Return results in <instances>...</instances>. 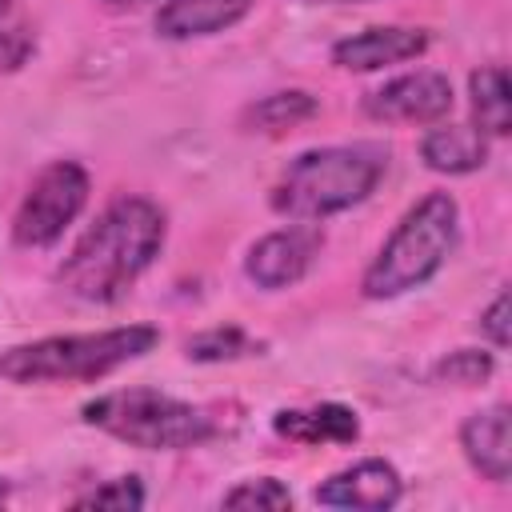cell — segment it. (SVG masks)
Masks as SVG:
<instances>
[{
  "instance_id": "1",
  "label": "cell",
  "mask_w": 512,
  "mask_h": 512,
  "mask_svg": "<svg viewBox=\"0 0 512 512\" xmlns=\"http://www.w3.org/2000/svg\"><path fill=\"white\" fill-rule=\"evenodd\" d=\"M164 240V208L148 196H120L80 232L56 268V284L84 304H112L156 264Z\"/></svg>"
},
{
  "instance_id": "2",
  "label": "cell",
  "mask_w": 512,
  "mask_h": 512,
  "mask_svg": "<svg viewBox=\"0 0 512 512\" xmlns=\"http://www.w3.org/2000/svg\"><path fill=\"white\" fill-rule=\"evenodd\" d=\"M388 172V148L376 140L308 148L272 184V212L288 220H328L364 204Z\"/></svg>"
},
{
  "instance_id": "3",
  "label": "cell",
  "mask_w": 512,
  "mask_h": 512,
  "mask_svg": "<svg viewBox=\"0 0 512 512\" xmlns=\"http://www.w3.org/2000/svg\"><path fill=\"white\" fill-rule=\"evenodd\" d=\"M156 344H160V332L152 324L40 336L0 352V380L20 388L24 384H88L148 356Z\"/></svg>"
},
{
  "instance_id": "4",
  "label": "cell",
  "mask_w": 512,
  "mask_h": 512,
  "mask_svg": "<svg viewBox=\"0 0 512 512\" xmlns=\"http://www.w3.org/2000/svg\"><path fill=\"white\" fill-rule=\"evenodd\" d=\"M460 240V204L448 192L420 196L380 244L372 264L360 276V292L368 300H396L404 292L424 288L456 252Z\"/></svg>"
},
{
  "instance_id": "5",
  "label": "cell",
  "mask_w": 512,
  "mask_h": 512,
  "mask_svg": "<svg viewBox=\"0 0 512 512\" xmlns=\"http://www.w3.org/2000/svg\"><path fill=\"white\" fill-rule=\"evenodd\" d=\"M84 424L140 452H184L200 448L220 432V420L192 400L156 388H116L80 408Z\"/></svg>"
},
{
  "instance_id": "6",
  "label": "cell",
  "mask_w": 512,
  "mask_h": 512,
  "mask_svg": "<svg viewBox=\"0 0 512 512\" xmlns=\"http://www.w3.org/2000/svg\"><path fill=\"white\" fill-rule=\"evenodd\" d=\"M88 192L92 180L76 160L44 164L12 212V240L20 248H52L68 232V224L84 212Z\"/></svg>"
},
{
  "instance_id": "7",
  "label": "cell",
  "mask_w": 512,
  "mask_h": 512,
  "mask_svg": "<svg viewBox=\"0 0 512 512\" xmlns=\"http://www.w3.org/2000/svg\"><path fill=\"white\" fill-rule=\"evenodd\" d=\"M452 80L436 68H416L364 92L360 108L380 124H436L452 112Z\"/></svg>"
},
{
  "instance_id": "8",
  "label": "cell",
  "mask_w": 512,
  "mask_h": 512,
  "mask_svg": "<svg viewBox=\"0 0 512 512\" xmlns=\"http://www.w3.org/2000/svg\"><path fill=\"white\" fill-rule=\"evenodd\" d=\"M320 248H324V232L312 228L308 220H296V224H288V228H276V232L260 236V240L248 248V256H244V276H248L256 288H264V292L292 288V284H300V280L312 272Z\"/></svg>"
},
{
  "instance_id": "9",
  "label": "cell",
  "mask_w": 512,
  "mask_h": 512,
  "mask_svg": "<svg viewBox=\"0 0 512 512\" xmlns=\"http://www.w3.org/2000/svg\"><path fill=\"white\" fill-rule=\"evenodd\" d=\"M316 504L324 508H356V512H388L400 496H404V480L396 472V464L368 456L356 460L340 472H332L316 492Z\"/></svg>"
},
{
  "instance_id": "10",
  "label": "cell",
  "mask_w": 512,
  "mask_h": 512,
  "mask_svg": "<svg viewBox=\"0 0 512 512\" xmlns=\"http://www.w3.org/2000/svg\"><path fill=\"white\" fill-rule=\"evenodd\" d=\"M432 36L412 24H372L332 44V64L344 72H380L388 64H404L424 56Z\"/></svg>"
},
{
  "instance_id": "11",
  "label": "cell",
  "mask_w": 512,
  "mask_h": 512,
  "mask_svg": "<svg viewBox=\"0 0 512 512\" xmlns=\"http://www.w3.org/2000/svg\"><path fill=\"white\" fill-rule=\"evenodd\" d=\"M464 460L492 484L512 476V412L508 404H488L460 424Z\"/></svg>"
},
{
  "instance_id": "12",
  "label": "cell",
  "mask_w": 512,
  "mask_h": 512,
  "mask_svg": "<svg viewBox=\"0 0 512 512\" xmlns=\"http://www.w3.org/2000/svg\"><path fill=\"white\" fill-rule=\"evenodd\" d=\"M272 428L292 444H356L360 440V416L336 400H324L312 408H280L272 416Z\"/></svg>"
},
{
  "instance_id": "13",
  "label": "cell",
  "mask_w": 512,
  "mask_h": 512,
  "mask_svg": "<svg viewBox=\"0 0 512 512\" xmlns=\"http://www.w3.org/2000/svg\"><path fill=\"white\" fill-rule=\"evenodd\" d=\"M256 0H164L156 12V32L168 40H200L240 24Z\"/></svg>"
},
{
  "instance_id": "14",
  "label": "cell",
  "mask_w": 512,
  "mask_h": 512,
  "mask_svg": "<svg viewBox=\"0 0 512 512\" xmlns=\"http://www.w3.org/2000/svg\"><path fill=\"white\" fill-rule=\"evenodd\" d=\"M420 160L440 176H468L488 164V136L472 124H432L420 136Z\"/></svg>"
},
{
  "instance_id": "15",
  "label": "cell",
  "mask_w": 512,
  "mask_h": 512,
  "mask_svg": "<svg viewBox=\"0 0 512 512\" xmlns=\"http://www.w3.org/2000/svg\"><path fill=\"white\" fill-rule=\"evenodd\" d=\"M320 112V100L304 88H284V92H268L256 104L244 108L240 124L244 132H260V136H284L300 124H308Z\"/></svg>"
},
{
  "instance_id": "16",
  "label": "cell",
  "mask_w": 512,
  "mask_h": 512,
  "mask_svg": "<svg viewBox=\"0 0 512 512\" xmlns=\"http://www.w3.org/2000/svg\"><path fill=\"white\" fill-rule=\"evenodd\" d=\"M468 100H472V128L488 140L508 136L512 128V96H508V72L500 64H484L468 76Z\"/></svg>"
},
{
  "instance_id": "17",
  "label": "cell",
  "mask_w": 512,
  "mask_h": 512,
  "mask_svg": "<svg viewBox=\"0 0 512 512\" xmlns=\"http://www.w3.org/2000/svg\"><path fill=\"white\" fill-rule=\"evenodd\" d=\"M264 340L244 332L240 324H220V328H204L196 336H188L184 356L192 364H228V360H248V356H264Z\"/></svg>"
},
{
  "instance_id": "18",
  "label": "cell",
  "mask_w": 512,
  "mask_h": 512,
  "mask_svg": "<svg viewBox=\"0 0 512 512\" xmlns=\"http://www.w3.org/2000/svg\"><path fill=\"white\" fill-rule=\"evenodd\" d=\"M492 368H496L492 352H480V348H456V352H448V356L432 368V376H436L440 384L476 388V384H488Z\"/></svg>"
},
{
  "instance_id": "19",
  "label": "cell",
  "mask_w": 512,
  "mask_h": 512,
  "mask_svg": "<svg viewBox=\"0 0 512 512\" xmlns=\"http://www.w3.org/2000/svg\"><path fill=\"white\" fill-rule=\"evenodd\" d=\"M220 504H224V508H260V512H280V508H292V492H288L276 476H248V480H240L236 488H228Z\"/></svg>"
},
{
  "instance_id": "20",
  "label": "cell",
  "mask_w": 512,
  "mask_h": 512,
  "mask_svg": "<svg viewBox=\"0 0 512 512\" xmlns=\"http://www.w3.org/2000/svg\"><path fill=\"white\" fill-rule=\"evenodd\" d=\"M72 508H112V512H136L144 508V484L136 476H116L104 480L96 488H88L84 496L72 500Z\"/></svg>"
},
{
  "instance_id": "21",
  "label": "cell",
  "mask_w": 512,
  "mask_h": 512,
  "mask_svg": "<svg viewBox=\"0 0 512 512\" xmlns=\"http://www.w3.org/2000/svg\"><path fill=\"white\" fill-rule=\"evenodd\" d=\"M32 52V32L16 16V0H0V68H20Z\"/></svg>"
},
{
  "instance_id": "22",
  "label": "cell",
  "mask_w": 512,
  "mask_h": 512,
  "mask_svg": "<svg viewBox=\"0 0 512 512\" xmlns=\"http://www.w3.org/2000/svg\"><path fill=\"white\" fill-rule=\"evenodd\" d=\"M480 332L492 340V348H508V292H496V300L480 312Z\"/></svg>"
},
{
  "instance_id": "23",
  "label": "cell",
  "mask_w": 512,
  "mask_h": 512,
  "mask_svg": "<svg viewBox=\"0 0 512 512\" xmlns=\"http://www.w3.org/2000/svg\"><path fill=\"white\" fill-rule=\"evenodd\" d=\"M104 8H112V12H128V8H144V4H152V0H100Z\"/></svg>"
},
{
  "instance_id": "24",
  "label": "cell",
  "mask_w": 512,
  "mask_h": 512,
  "mask_svg": "<svg viewBox=\"0 0 512 512\" xmlns=\"http://www.w3.org/2000/svg\"><path fill=\"white\" fill-rule=\"evenodd\" d=\"M308 4H364V0H308Z\"/></svg>"
},
{
  "instance_id": "25",
  "label": "cell",
  "mask_w": 512,
  "mask_h": 512,
  "mask_svg": "<svg viewBox=\"0 0 512 512\" xmlns=\"http://www.w3.org/2000/svg\"><path fill=\"white\" fill-rule=\"evenodd\" d=\"M8 492H12V484H8V480H4V476H0V504H4V500H8Z\"/></svg>"
}]
</instances>
